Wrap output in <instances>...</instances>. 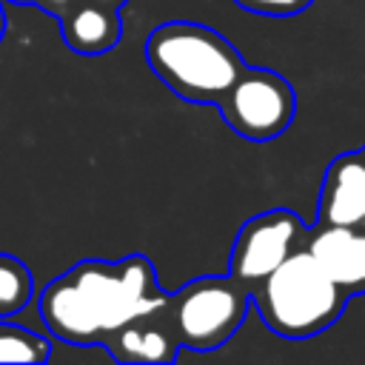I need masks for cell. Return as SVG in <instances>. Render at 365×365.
<instances>
[{
  "mask_svg": "<svg viewBox=\"0 0 365 365\" xmlns=\"http://www.w3.org/2000/svg\"><path fill=\"white\" fill-rule=\"evenodd\" d=\"M40 317L51 336L68 345H103L123 322L163 311L168 291L157 285L148 257L131 254L117 262L83 259L40 291Z\"/></svg>",
  "mask_w": 365,
  "mask_h": 365,
  "instance_id": "6da1fadb",
  "label": "cell"
},
{
  "mask_svg": "<svg viewBox=\"0 0 365 365\" xmlns=\"http://www.w3.org/2000/svg\"><path fill=\"white\" fill-rule=\"evenodd\" d=\"M145 60L180 100L214 106L245 68L228 37L191 20L157 26L145 40Z\"/></svg>",
  "mask_w": 365,
  "mask_h": 365,
  "instance_id": "7a4b0ae2",
  "label": "cell"
},
{
  "mask_svg": "<svg viewBox=\"0 0 365 365\" xmlns=\"http://www.w3.org/2000/svg\"><path fill=\"white\" fill-rule=\"evenodd\" d=\"M248 297L262 322L285 339H308L328 331L348 305V294L305 248L282 259Z\"/></svg>",
  "mask_w": 365,
  "mask_h": 365,
  "instance_id": "3957f363",
  "label": "cell"
},
{
  "mask_svg": "<svg viewBox=\"0 0 365 365\" xmlns=\"http://www.w3.org/2000/svg\"><path fill=\"white\" fill-rule=\"evenodd\" d=\"M251 297L234 277H200L168 294L165 314L180 348L217 351L242 325Z\"/></svg>",
  "mask_w": 365,
  "mask_h": 365,
  "instance_id": "277c9868",
  "label": "cell"
},
{
  "mask_svg": "<svg viewBox=\"0 0 365 365\" xmlns=\"http://www.w3.org/2000/svg\"><path fill=\"white\" fill-rule=\"evenodd\" d=\"M222 120L248 143H271L294 123V86L274 68L245 66L217 103Z\"/></svg>",
  "mask_w": 365,
  "mask_h": 365,
  "instance_id": "5b68a950",
  "label": "cell"
},
{
  "mask_svg": "<svg viewBox=\"0 0 365 365\" xmlns=\"http://www.w3.org/2000/svg\"><path fill=\"white\" fill-rule=\"evenodd\" d=\"M305 237L308 225L299 214L288 208H271L245 220L231 248L228 277H234L245 291H251L282 259L305 248Z\"/></svg>",
  "mask_w": 365,
  "mask_h": 365,
  "instance_id": "8992f818",
  "label": "cell"
},
{
  "mask_svg": "<svg viewBox=\"0 0 365 365\" xmlns=\"http://www.w3.org/2000/svg\"><path fill=\"white\" fill-rule=\"evenodd\" d=\"M305 251L348 297L365 291V225L317 222L314 228H308Z\"/></svg>",
  "mask_w": 365,
  "mask_h": 365,
  "instance_id": "52a82bcc",
  "label": "cell"
},
{
  "mask_svg": "<svg viewBox=\"0 0 365 365\" xmlns=\"http://www.w3.org/2000/svg\"><path fill=\"white\" fill-rule=\"evenodd\" d=\"M103 348L117 359V362H157V365H165V362H174L177 359V351H180V339L171 328V319L163 311H154V314H143V317H134L128 322H123L120 328H114L106 339H103Z\"/></svg>",
  "mask_w": 365,
  "mask_h": 365,
  "instance_id": "ba28073f",
  "label": "cell"
},
{
  "mask_svg": "<svg viewBox=\"0 0 365 365\" xmlns=\"http://www.w3.org/2000/svg\"><path fill=\"white\" fill-rule=\"evenodd\" d=\"M319 225H365V168L356 151L331 160L319 188Z\"/></svg>",
  "mask_w": 365,
  "mask_h": 365,
  "instance_id": "9c48e42d",
  "label": "cell"
},
{
  "mask_svg": "<svg viewBox=\"0 0 365 365\" xmlns=\"http://www.w3.org/2000/svg\"><path fill=\"white\" fill-rule=\"evenodd\" d=\"M63 40L71 51L83 57H97L111 51L123 37L120 11L108 9L94 0H77L63 17H60Z\"/></svg>",
  "mask_w": 365,
  "mask_h": 365,
  "instance_id": "30bf717a",
  "label": "cell"
},
{
  "mask_svg": "<svg viewBox=\"0 0 365 365\" xmlns=\"http://www.w3.org/2000/svg\"><path fill=\"white\" fill-rule=\"evenodd\" d=\"M31 271L23 259L0 254V319L20 314L31 302Z\"/></svg>",
  "mask_w": 365,
  "mask_h": 365,
  "instance_id": "8fae6325",
  "label": "cell"
},
{
  "mask_svg": "<svg viewBox=\"0 0 365 365\" xmlns=\"http://www.w3.org/2000/svg\"><path fill=\"white\" fill-rule=\"evenodd\" d=\"M51 342L43 334L20 328L14 322H0V362H48Z\"/></svg>",
  "mask_w": 365,
  "mask_h": 365,
  "instance_id": "7c38bea8",
  "label": "cell"
},
{
  "mask_svg": "<svg viewBox=\"0 0 365 365\" xmlns=\"http://www.w3.org/2000/svg\"><path fill=\"white\" fill-rule=\"evenodd\" d=\"M240 9L254 11V14H265V17H291L305 11L314 0H234Z\"/></svg>",
  "mask_w": 365,
  "mask_h": 365,
  "instance_id": "4fadbf2b",
  "label": "cell"
},
{
  "mask_svg": "<svg viewBox=\"0 0 365 365\" xmlns=\"http://www.w3.org/2000/svg\"><path fill=\"white\" fill-rule=\"evenodd\" d=\"M31 3H34L37 9H43L46 14H51V17H57V20H60V17H63V14H66L77 0H31Z\"/></svg>",
  "mask_w": 365,
  "mask_h": 365,
  "instance_id": "5bb4252c",
  "label": "cell"
},
{
  "mask_svg": "<svg viewBox=\"0 0 365 365\" xmlns=\"http://www.w3.org/2000/svg\"><path fill=\"white\" fill-rule=\"evenodd\" d=\"M94 3H103V6H108V9H117V11H120L128 0H94Z\"/></svg>",
  "mask_w": 365,
  "mask_h": 365,
  "instance_id": "9a60e30c",
  "label": "cell"
},
{
  "mask_svg": "<svg viewBox=\"0 0 365 365\" xmlns=\"http://www.w3.org/2000/svg\"><path fill=\"white\" fill-rule=\"evenodd\" d=\"M3 31H6V11H3V0H0V40H3Z\"/></svg>",
  "mask_w": 365,
  "mask_h": 365,
  "instance_id": "2e32d148",
  "label": "cell"
},
{
  "mask_svg": "<svg viewBox=\"0 0 365 365\" xmlns=\"http://www.w3.org/2000/svg\"><path fill=\"white\" fill-rule=\"evenodd\" d=\"M356 154H359V160H362V168H365V145H362V148H359Z\"/></svg>",
  "mask_w": 365,
  "mask_h": 365,
  "instance_id": "e0dca14e",
  "label": "cell"
},
{
  "mask_svg": "<svg viewBox=\"0 0 365 365\" xmlns=\"http://www.w3.org/2000/svg\"><path fill=\"white\" fill-rule=\"evenodd\" d=\"M6 3H17V6H29L31 0H6Z\"/></svg>",
  "mask_w": 365,
  "mask_h": 365,
  "instance_id": "ac0fdd59",
  "label": "cell"
}]
</instances>
